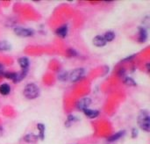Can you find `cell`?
<instances>
[{"instance_id": "cell-1", "label": "cell", "mask_w": 150, "mask_h": 144, "mask_svg": "<svg viewBox=\"0 0 150 144\" xmlns=\"http://www.w3.org/2000/svg\"><path fill=\"white\" fill-rule=\"evenodd\" d=\"M138 125L145 132H150V116L149 112L146 109L141 110L138 115Z\"/></svg>"}, {"instance_id": "cell-2", "label": "cell", "mask_w": 150, "mask_h": 144, "mask_svg": "<svg viewBox=\"0 0 150 144\" xmlns=\"http://www.w3.org/2000/svg\"><path fill=\"white\" fill-rule=\"evenodd\" d=\"M23 94L27 99H30V100L35 99L40 96V89L36 84L29 83L25 86Z\"/></svg>"}, {"instance_id": "cell-3", "label": "cell", "mask_w": 150, "mask_h": 144, "mask_svg": "<svg viewBox=\"0 0 150 144\" xmlns=\"http://www.w3.org/2000/svg\"><path fill=\"white\" fill-rule=\"evenodd\" d=\"M85 75V70L83 68H76L69 73V79L71 82H77L82 79Z\"/></svg>"}, {"instance_id": "cell-4", "label": "cell", "mask_w": 150, "mask_h": 144, "mask_svg": "<svg viewBox=\"0 0 150 144\" xmlns=\"http://www.w3.org/2000/svg\"><path fill=\"white\" fill-rule=\"evenodd\" d=\"M14 33L19 37H31L34 34V30L31 28H25L22 26H17L14 28Z\"/></svg>"}, {"instance_id": "cell-5", "label": "cell", "mask_w": 150, "mask_h": 144, "mask_svg": "<svg viewBox=\"0 0 150 144\" xmlns=\"http://www.w3.org/2000/svg\"><path fill=\"white\" fill-rule=\"evenodd\" d=\"M91 104V99L90 98H83L81 99L77 103H76V108L79 111H83L87 108H89V106Z\"/></svg>"}, {"instance_id": "cell-6", "label": "cell", "mask_w": 150, "mask_h": 144, "mask_svg": "<svg viewBox=\"0 0 150 144\" xmlns=\"http://www.w3.org/2000/svg\"><path fill=\"white\" fill-rule=\"evenodd\" d=\"M148 30L144 26H140L139 27V32H138V41L140 43H144L148 40Z\"/></svg>"}, {"instance_id": "cell-7", "label": "cell", "mask_w": 150, "mask_h": 144, "mask_svg": "<svg viewBox=\"0 0 150 144\" xmlns=\"http://www.w3.org/2000/svg\"><path fill=\"white\" fill-rule=\"evenodd\" d=\"M92 43L94 46H96L98 48H102V47H105L107 42L105 41L103 35H96L92 40Z\"/></svg>"}, {"instance_id": "cell-8", "label": "cell", "mask_w": 150, "mask_h": 144, "mask_svg": "<svg viewBox=\"0 0 150 144\" xmlns=\"http://www.w3.org/2000/svg\"><path fill=\"white\" fill-rule=\"evenodd\" d=\"M68 32H69V27H68V26L67 25H62V26H61L60 27H58L57 29H56V31H55V33L59 36V37H61V38H65L67 35H68Z\"/></svg>"}, {"instance_id": "cell-9", "label": "cell", "mask_w": 150, "mask_h": 144, "mask_svg": "<svg viewBox=\"0 0 150 144\" xmlns=\"http://www.w3.org/2000/svg\"><path fill=\"white\" fill-rule=\"evenodd\" d=\"M28 73V70H21L19 72H17L16 73V77H15V79L12 81L14 84H18V83H20L27 75Z\"/></svg>"}, {"instance_id": "cell-10", "label": "cell", "mask_w": 150, "mask_h": 144, "mask_svg": "<svg viewBox=\"0 0 150 144\" xmlns=\"http://www.w3.org/2000/svg\"><path fill=\"white\" fill-rule=\"evenodd\" d=\"M83 113H84V115L86 117H88L90 119H95L99 115V111L95 110V109H90V108H87V109L83 110Z\"/></svg>"}, {"instance_id": "cell-11", "label": "cell", "mask_w": 150, "mask_h": 144, "mask_svg": "<svg viewBox=\"0 0 150 144\" xmlns=\"http://www.w3.org/2000/svg\"><path fill=\"white\" fill-rule=\"evenodd\" d=\"M126 134V130H122V131H120V132H117L115 134H113L112 135L109 136L107 138V141L109 143H114L116 141H118L119 139H120L121 137H123Z\"/></svg>"}, {"instance_id": "cell-12", "label": "cell", "mask_w": 150, "mask_h": 144, "mask_svg": "<svg viewBox=\"0 0 150 144\" xmlns=\"http://www.w3.org/2000/svg\"><path fill=\"white\" fill-rule=\"evenodd\" d=\"M23 139L27 143H36L37 141L39 140V136L38 135H34V134H27L24 136Z\"/></svg>"}, {"instance_id": "cell-13", "label": "cell", "mask_w": 150, "mask_h": 144, "mask_svg": "<svg viewBox=\"0 0 150 144\" xmlns=\"http://www.w3.org/2000/svg\"><path fill=\"white\" fill-rule=\"evenodd\" d=\"M18 64L20 65L21 70H28L29 64H30L29 59H28L27 57H25V56L20 57V58L18 59Z\"/></svg>"}, {"instance_id": "cell-14", "label": "cell", "mask_w": 150, "mask_h": 144, "mask_svg": "<svg viewBox=\"0 0 150 144\" xmlns=\"http://www.w3.org/2000/svg\"><path fill=\"white\" fill-rule=\"evenodd\" d=\"M37 128H38V131H39V134H38L39 139L43 141L44 138H45V130H46L45 125L42 124V123H38L37 124Z\"/></svg>"}, {"instance_id": "cell-15", "label": "cell", "mask_w": 150, "mask_h": 144, "mask_svg": "<svg viewBox=\"0 0 150 144\" xmlns=\"http://www.w3.org/2000/svg\"><path fill=\"white\" fill-rule=\"evenodd\" d=\"M11 86L8 84H0V94L3 96H6L11 92Z\"/></svg>"}, {"instance_id": "cell-16", "label": "cell", "mask_w": 150, "mask_h": 144, "mask_svg": "<svg viewBox=\"0 0 150 144\" xmlns=\"http://www.w3.org/2000/svg\"><path fill=\"white\" fill-rule=\"evenodd\" d=\"M11 48V45L7 40H0V51H8Z\"/></svg>"}, {"instance_id": "cell-17", "label": "cell", "mask_w": 150, "mask_h": 144, "mask_svg": "<svg viewBox=\"0 0 150 144\" xmlns=\"http://www.w3.org/2000/svg\"><path fill=\"white\" fill-rule=\"evenodd\" d=\"M103 37L105 38L106 42H111V41H112L115 39V33L112 31H108V32L105 33Z\"/></svg>"}, {"instance_id": "cell-18", "label": "cell", "mask_w": 150, "mask_h": 144, "mask_svg": "<svg viewBox=\"0 0 150 144\" xmlns=\"http://www.w3.org/2000/svg\"><path fill=\"white\" fill-rule=\"evenodd\" d=\"M76 121H77V118L74 115H69L66 121H65V126L67 128H70Z\"/></svg>"}, {"instance_id": "cell-19", "label": "cell", "mask_w": 150, "mask_h": 144, "mask_svg": "<svg viewBox=\"0 0 150 144\" xmlns=\"http://www.w3.org/2000/svg\"><path fill=\"white\" fill-rule=\"evenodd\" d=\"M3 77H4L5 78L9 79V80H11L13 81L15 79V77H16V72H11V71H4Z\"/></svg>"}, {"instance_id": "cell-20", "label": "cell", "mask_w": 150, "mask_h": 144, "mask_svg": "<svg viewBox=\"0 0 150 144\" xmlns=\"http://www.w3.org/2000/svg\"><path fill=\"white\" fill-rule=\"evenodd\" d=\"M124 83L128 85V86H136V82L132 78V77H126L124 78Z\"/></svg>"}, {"instance_id": "cell-21", "label": "cell", "mask_w": 150, "mask_h": 144, "mask_svg": "<svg viewBox=\"0 0 150 144\" xmlns=\"http://www.w3.org/2000/svg\"><path fill=\"white\" fill-rule=\"evenodd\" d=\"M58 78L61 81H66V80H68L69 79V72H67V71L61 72L58 75Z\"/></svg>"}, {"instance_id": "cell-22", "label": "cell", "mask_w": 150, "mask_h": 144, "mask_svg": "<svg viewBox=\"0 0 150 144\" xmlns=\"http://www.w3.org/2000/svg\"><path fill=\"white\" fill-rule=\"evenodd\" d=\"M78 54H77V52H76V50H75V49H73V48H69L68 50H67V55L69 56V57H75V56H76Z\"/></svg>"}, {"instance_id": "cell-23", "label": "cell", "mask_w": 150, "mask_h": 144, "mask_svg": "<svg viewBox=\"0 0 150 144\" xmlns=\"http://www.w3.org/2000/svg\"><path fill=\"white\" fill-rule=\"evenodd\" d=\"M138 136V129L137 128H133L132 129V137L136 138Z\"/></svg>"}, {"instance_id": "cell-24", "label": "cell", "mask_w": 150, "mask_h": 144, "mask_svg": "<svg viewBox=\"0 0 150 144\" xmlns=\"http://www.w3.org/2000/svg\"><path fill=\"white\" fill-rule=\"evenodd\" d=\"M4 73V66L3 63L0 62V77H2Z\"/></svg>"}, {"instance_id": "cell-25", "label": "cell", "mask_w": 150, "mask_h": 144, "mask_svg": "<svg viewBox=\"0 0 150 144\" xmlns=\"http://www.w3.org/2000/svg\"><path fill=\"white\" fill-rule=\"evenodd\" d=\"M121 74H122V76H124V75H125V70H124V69H123V70H120L119 71V75L120 76Z\"/></svg>"}, {"instance_id": "cell-26", "label": "cell", "mask_w": 150, "mask_h": 144, "mask_svg": "<svg viewBox=\"0 0 150 144\" xmlns=\"http://www.w3.org/2000/svg\"><path fill=\"white\" fill-rule=\"evenodd\" d=\"M3 134H4V128L2 127H0V137L3 135Z\"/></svg>"}]
</instances>
